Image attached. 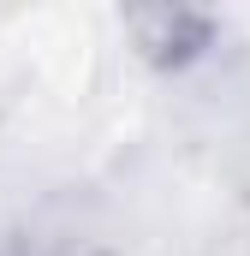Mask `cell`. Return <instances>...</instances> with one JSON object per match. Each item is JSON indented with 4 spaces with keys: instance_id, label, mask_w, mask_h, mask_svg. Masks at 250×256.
I'll use <instances>...</instances> for the list:
<instances>
[{
    "instance_id": "1",
    "label": "cell",
    "mask_w": 250,
    "mask_h": 256,
    "mask_svg": "<svg viewBox=\"0 0 250 256\" xmlns=\"http://www.w3.org/2000/svg\"><path fill=\"white\" fill-rule=\"evenodd\" d=\"M125 30L137 36V54L155 66H190L214 48V12H185V6H155V12H131Z\"/></svg>"
}]
</instances>
